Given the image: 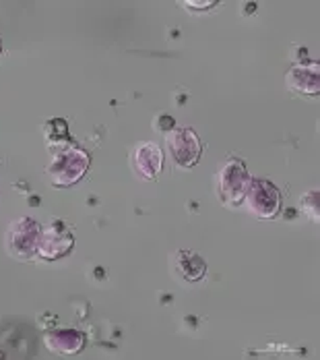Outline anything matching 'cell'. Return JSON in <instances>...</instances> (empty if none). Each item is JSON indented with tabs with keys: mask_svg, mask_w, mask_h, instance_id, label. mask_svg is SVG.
<instances>
[{
	"mask_svg": "<svg viewBox=\"0 0 320 360\" xmlns=\"http://www.w3.org/2000/svg\"><path fill=\"white\" fill-rule=\"evenodd\" d=\"M89 164H91V158L85 149H79L74 145L62 147L54 153L50 166L46 168V174L52 186L65 188L83 179L89 170Z\"/></svg>",
	"mask_w": 320,
	"mask_h": 360,
	"instance_id": "1",
	"label": "cell"
},
{
	"mask_svg": "<svg viewBox=\"0 0 320 360\" xmlns=\"http://www.w3.org/2000/svg\"><path fill=\"white\" fill-rule=\"evenodd\" d=\"M217 195L223 205L236 207L244 201V195L248 191L250 174L248 168L244 166L242 160H225L223 166L217 172Z\"/></svg>",
	"mask_w": 320,
	"mask_h": 360,
	"instance_id": "2",
	"label": "cell"
},
{
	"mask_svg": "<svg viewBox=\"0 0 320 360\" xmlns=\"http://www.w3.org/2000/svg\"><path fill=\"white\" fill-rule=\"evenodd\" d=\"M39 234H41V226L32 217H19L15 219L4 236V245L11 257L27 261L37 252L39 245Z\"/></svg>",
	"mask_w": 320,
	"mask_h": 360,
	"instance_id": "3",
	"label": "cell"
},
{
	"mask_svg": "<svg viewBox=\"0 0 320 360\" xmlns=\"http://www.w3.org/2000/svg\"><path fill=\"white\" fill-rule=\"evenodd\" d=\"M244 201L252 216L258 219H271L281 210V191L271 180L252 179Z\"/></svg>",
	"mask_w": 320,
	"mask_h": 360,
	"instance_id": "4",
	"label": "cell"
},
{
	"mask_svg": "<svg viewBox=\"0 0 320 360\" xmlns=\"http://www.w3.org/2000/svg\"><path fill=\"white\" fill-rule=\"evenodd\" d=\"M74 247V236L65 221H52L48 228L41 230L39 234V245H37V257L44 261H58L67 257Z\"/></svg>",
	"mask_w": 320,
	"mask_h": 360,
	"instance_id": "5",
	"label": "cell"
},
{
	"mask_svg": "<svg viewBox=\"0 0 320 360\" xmlns=\"http://www.w3.org/2000/svg\"><path fill=\"white\" fill-rule=\"evenodd\" d=\"M168 149L174 162L182 168H192L203 153L201 139L192 129H174L168 135Z\"/></svg>",
	"mask_w": 320,
	"mask_h": 360,
	"instance_id": "6",
	"label": "cell"
},
{
	"mask_svg": "<svg viewBox=\"0 0 320 360\" xmlns=\"http://www.w3.org/2000/svg\"><path fill=\"white\" fill-rule=\"evenodd\" d=\"M285 83L293 94L300 96H319L320 91V69L316 63L295 65L285 75Z\"/></svg>",
	"mask_w": 320,
	"mask_h": 360,
	"instance_id": "7",
	"label": "cell"
},
{
	"mask_svg": "<svg viewBox=\"0 0 320 360\" xmlns=\"http://www.w3.org/2000/svg\"><path fill=\"white\" fill-rule=\"evenodd\" d=\"M133 166L145 180H153L164 168V151L157 143H141L133 151Z\"/></svg>",
	"mask_w": 320,
	"mask_h": 360,
	"instance_id": "8",
	"label": "cell"
},
{
	"mask_svg": "<svg viewBox=\"0 0 320 360\" xmlns=\"http://www.w3.org/2000/svg\"><path fill=\"white\" fill-rule=\"evenodd\" d=\"M46 346L58 354H76L85 348V335L79 329H56L46 333Z\"/></svg>",
	"mask_w": 320,
	"mask_h": 360,
	"instance_id": "9",
	"label": "cell"
},
{
	"mask_svg": "<svg viewBox=\"0 0 320 360\" xmlns=\"http://www.w3.org/2000/svg\"><path fill=\"white\" fill-rule=\"evenodd\" d=\"M176 271L184 282H199L207 271V263L203 257L190 251H180L176 255Z\"/></svg>",
	"mask_w": 320,
	"mask_h": 360,
	"instance_id": "10",
	"label": "cell"
},
{
	"mask_svg": "<svg viewBox=\"0 0 320 360\" xmlns=\"http://www.w3.org/2000/svg\"><path fill=\"white\" fill-rule=\"evenodd\" d=\"M46 139L52 149H62L65 143L69 141V127L65 120L54 118L46 124Z\"/></svg>",
	"mask_w": 320,
	"mask_h": 360,
	"instance_id": "11",
	"label": "cell"
},
{
	"mask_svg": "<svg viewBox=\"0 0 320 360\" xmlns=\"http://www.w3.org/2000/svg\"><path fill=\"white\" fill-rule=\"evenodd\" d=\"M300 207L306 216L314 221H319V212H320V193L319 191H308L302 201H300Z\"/></svg>",
	"mask_w": 320,
	"mask_h": 360,
	"instance_id": "12",
	"label": "cell"
},
{
	"mask_svg": "<svg viewBox=\"0 0 320 360\" xmlns=\"http://www.w3.org/2000/svg\"><path fill=\"white\" fill-rule=\"evenodd\" d=\"M155 129L161 131V133L174 131V118H172V116H166V114H159L157 120H155Z\"/></svg>",
	"mask_w": 320,
	"mask_h": 360,
	"instance_id": "13",
	"label": "cell"
},
{
	"mask_svg": "<svg viewBox=\"0 0 320 360\" xmlns=\"http://www.w3.org/2000/svg\"><path fill=\"white\" fill-rule=\"evenodd\" d=\"M182 6L184 8H190V11H207V8H213L217 6V2L215 0H205V2H196V0H186V2H182Z\"/></svg>",
	"mask_w": 320,
	"mask_h": 360,
	"instance_id": "14",
	"label": "cell"
},
{
	"mask_svg": "<svg viewBox=\"0 0 320 360\" xmlns=\"http://www.w3.org/2000/svg\"><path fill=\"white\" fill-rule=\"evenodd\" d=\"M0 54H2V41H0Z\"/></svg>",
	"mask_w": 320,
	"mask_h": 360,
	"instance_id": "15",
	"label": "cell"
}]
</instances>
